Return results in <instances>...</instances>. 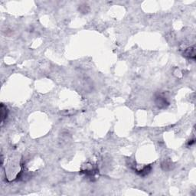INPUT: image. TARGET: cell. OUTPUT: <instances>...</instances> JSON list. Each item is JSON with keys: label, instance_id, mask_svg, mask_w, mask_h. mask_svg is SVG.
<instances>
[{"label": "cell", "instance_id": "cell-1", "mask_svg": "<svg viewBox=\"0 0 196 196\" xmlns=\"http://www.w3.org/2000/svg\"><path fill=\"white\" fill-rule=\"evenodd\" d=\"M155 103L159 109L166 108L169 105L168 100L165 96H163L162 93H159L155 96Z\"/></svg>", "mask_w": 196, "mask_h": 196}, {"label": "cell", "instance_id": "cell-2", "mask_svg": "<svg viewBox=\"0 0 196 196\" xmlns=\"http://www.w3.org/2000/svg\"><path fill=\"white\" fill-rule=\"evenodd\" d=\"M184 56L186 58H189V59H195V50L194 47H191L187 48L186 50L184 51Z\"/></svg>", "mask_w": 196, "mask_h": 196}, {"label": "cell", "instance_id": "cell-3", "mask_svg": "<svg viewBox=\"0 0 196 196\" xmlns=\"http://www.w3.org/2000/svg\"><path fill=\"white\" fill-rule=\"evenodd\" d=\"M152 170V166H146L144 168H142L141 170H136V173L140 175L141 176H145L146 175L150 173Z\"/></svg>", "mask_w": 196, "mask_h": 196}, {"label": "cell", "instance_id": "cell-4", "mask_svg": "<svg viewBox=\"0 0 196 196\" xmlns=\"http://www.w3.org/2000/svg\"><path fill=\"white\" fill-rule=\"evenodd\" d=\"M8 115V110L6 108V106H5L3 105V103H2L1 105V118H2V122L4 121V120L7 117Z\"/></svg>", "mask_w": 196, "mask_h": 196}]
</instances>
